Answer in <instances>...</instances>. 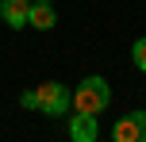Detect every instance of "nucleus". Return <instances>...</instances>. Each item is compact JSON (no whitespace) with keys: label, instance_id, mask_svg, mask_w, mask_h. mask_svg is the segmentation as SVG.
Segmentation results:
<instances>
[{"label":"nucleus","instance_id":"nucleus-2","mask_svg":"<svg viewBox=\"0 0 146 142\" xmlns=\"http://www.w3.org/2000/svg\"><path fill=\"white\" fill-rule=\"evenodd\" d=\"M35 96H38V112L50 115V119H62L66 112H73V92L62 81H42L35 89Z\"/></svg>","mask_w":146,"mask_h":142},{"label":"nucleus","instance_id":"nucleus-5","mask_svg":"<svg viewBox=\"0 0 146 142\" xmlns=\"http://www.w3.org/2000/svg\"><path fill=\"white\" fill-rule=\"evenodd\" d=\"M27 15H31V0H0V19L12 31L27 27Z\"/></svg>","mask_w":146,"mask_h":142},{"label":"nucleus","instance_id":"nucleus-1","mask_svg":"<svg viewBox=\"0 0 146 142\" xmlns=\"http://www.w3.org/2000/svg\"><path fill=\"white\" fill-rule=\"evenodd\" d=\"M111 104V85L104 81L100 73L85 77V81L73 89V112H88V115H100L104 108Z\"/></svg>","mask_w":146,"mask_h":142},{"label":"nucleus","instance_id":"nucleus-8","mask_svg":"<svg viewBox=\"0 0 146 142\" xmlns=\"http://www.w3.org/2000/svg\"><path fill=\"white\" fill-rule=\"evenodd\" d=\"M19 104L27 108V112H38V96H35V89H27V92H19Z\"/></svg>","mask_w":146,"mask_h":142},{"label":"nucleus","instance_id":"nucleus-6","mask_svg":"<svg viewBox=\"0 0 146 142\" xmlns=\"http://www.w3.org/2000/svg\"><path fill=\"white\" fill-rule=\"evenodd\" d=\"M27 23H31L35 31H50L54 23H58L54 4H35V0H31V15H27Z\"/></svg>","mask_w":146,"mask_h":142},{"label":"nucleus","instance_id":"nucleus-9","mask_svg":"<svg viewBox=\"0 0 146 142\" xmlns=\"http://www.w3.org/2000/svg\"><path fill=\"white\" fill-rule=\"evenodd\" d=\"M35 4H54V0H35Z\"/></svg>","mask_w":146,"mask_h":142},{"label":"nucleus","instance_id":"nucleus-7","mask_svg":"<svg viewBox=\"0 0 146 142\" xmlns=\"http://www.w3.org/2000/svg\"><path fill=\"white\" fill-rule=\"evenodd\" d=\"M131 61H135V65H139L142 73H146V35L131 42Z\"/></svg>","mask_w":146,"mask_h":142},{"label":"nucleus","instance_id":"nucleus-3","mask_svg":"<svg viewBox=\"0 0 146 142\" xmlns=\"http://www.w3.org/2000/svg\"><path fill=\"white\" fill-rule=\"evenodd\" d=\"M111 138L115 142H146V108H135V112L119 115L115 127H111Z\"/></svg>","mask_w":146,"mask_h":142},{"label":"nucleus","instance_id":"nucleus-4","mask_svg":"<svg viewBox=\"0 0 146 142\" xmlns=\"http://www.w3.org/2000/svg\"><path fill=\"white\" fill-rule=\"evenodd\" d=\"M100 123L88 112H69V142H96Z\"/></svg>","mask_w":146,"mask_h":142}]
</instances>
